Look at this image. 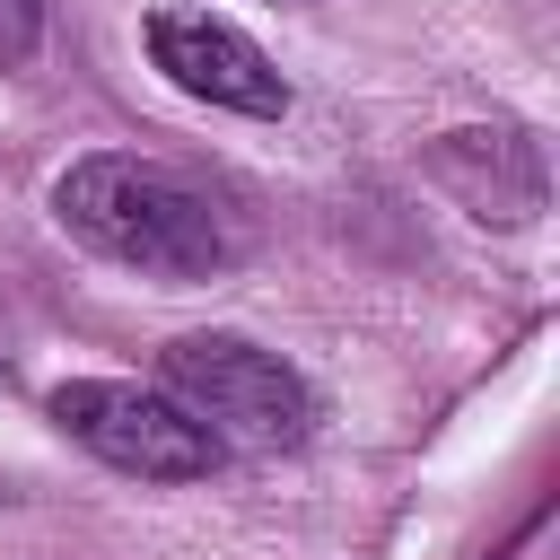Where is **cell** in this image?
Wrapping results in <instances>:
<instances>
[{
  "mask_svg": "<svg viewBox=\"0 0 560 560\" xmlns=\"http://www.w3.org/2000/svg\"><path fill=\"white\" fill-rule=\"evenodd\" d=\"M52 429L79 438L96 464L114 472H140V481H201L219 464V446L158 394V385H131V376H70L52 385Z\"/></svg>",
  "mask_w": 560,
  "mask_h": 560,
  "instance_id": "cell-3",
  "label": "cell"
},
{
  "mask_svg": "<svg viewBox=\"0 0 560 560\" xmlns=\"http://www.w3.org/2000/svg\"><path fill=\"white\" fill-rule=\"evenodd\" d=\"M35 44H44V0H0V70L35 61Z\"/></svg>",
  "mask_w": 560,
  "mask_h": 560,
  "instance_id": "cell-6",
  "label": "cell"
},
{
  "mask_svg": "<svg viewBox=\"0 0 560 560\" xmlns=\"http://www.w3.org/2000/svg\"><path fill=\"white\" fill-rule=\"evenodd\" d=\"M52 219L122 262V271H149V280H210L228 254H236V228L228 210L166 158H131V149H96V158H70L52 175Z\"/></svg>",
  "mask_w": 560,
  "mask_h": 560,
  "instance_id": "cell-1",
  "label": "cell"
},
{
  "mask_svg": "<svg viewBox=\"0 0 560 560\" xmlns=\"http://www.w3.org/2000/svg\"><path fill=\"white\" fill-rule=\"evenodd\" d=\"M140 35H149V61H158V70H166L192 105L254 114V122L289 114V79L271 70V52H262L245 26L210 18V9H158Z\"/></svg>",
  "mask_w": 560,
  "mask_h": 560,
  "instance_id": "cell-4",
  "label": "cell"
},
{
  "mask_svg": "<svg viewBox=\"0 0 560 560\" xmlns=\"http://www.w3.org/2000/svg\"><path fill=\"white\" fill-rule=\"evenodd\" d=\"M158 394L219 446V455H280L315 429V394L289 359L254 350L245 332H184L158 359Z\"/></svg>",
  "mask_w": 560,
  "mask_h": 560,
  "instance_id": "cell-2",
  "label": "cell"
},
{
  "mask_svg": "<svg viewBox=\"0 0 560 560\" xmlns=\"http://www.w3.org/2000/svg\"><path fill=\"white\" fill-rule=\"evenodd\" d=\"M429 175L490 228H525L542 210V158L525 131H446L429 149Z\"/></svg>",
  "mask_w": 560,
  "mask_h": 560,
  "instance_id": "cell-5",
  "label": "cell"
}]
</instances>
